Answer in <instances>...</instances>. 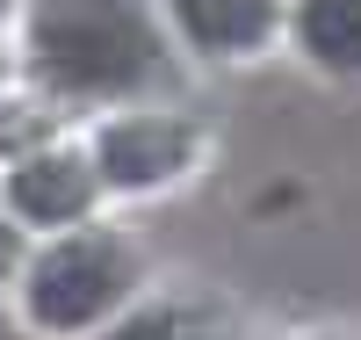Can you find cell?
I'll list each match as a JSON object with an SVG mask.
<instances>
[{
  "label": "cell",
  "instance_id": "obj_1",
  "mask_svg": "<svg viewBox=\"0 0 361 340\" xmlns=\"http://www.w3.org/2000/svg\"><path fill=\"white\" fill-rule=\"evenodd\" d=\"M29 44L58 95H130L159 80V29L145 0H37Z\"/></svg>",
  "mask_w": 361,
  "mask_h": 340
},
{
  "label": "cell",
  "instance_id": "obj_2",
  "mask_svg": "<svg viewBox=\"0 0 361 340\" xmlns=\"http://www.w3.org/2000/svg\"><path fill=\"white\" fill-rule=\"evenodd\" d=\"M130 283H137L130 246L109 239V232H80V239L51 246L37 261V275H29V312L44 326H58V333H80V326H94L109 304H123Z\"/></svg>",
  "mask_w": 361,
  "mask_h": 340
},
{
  "label": "cell",
  "instance_id": "obj_3",
  "mask_svg": "<svg viewBox=\"0 0 361 340\" xmlns=\"http://www.w3.org/2000/svg\"><path fill=\"white\" fill-rule=\"evenodd\" d=\"M195 152V131L173 116H123L102 131V174L116 189H152V181L180 174Z\"/></svg>",
  "mask_w": 361,
  "mask_h": 340
},
{
  "label": "cell",
  "instance_id": "obj_4",
  "mask_svg": "<svg viewBox=\"0 0 361 340\" xmlns=\"http://www.w3.org/2000/svg\"><path fill=\"white\" fill-rule=\"evenodd\" d=\"M8 196L22 218H37V225H73L87 203H94V167L73 160V152H44V160H22L15 181H8Z\"/></svg>",
  "mask_w": 361,
  "mask_h": 340
},
{
  "label": "cell",
  "instance_id": "obj_5",
  "mask_svg": "<svg viewBox=\"0 0 361 340\" xmlns=\"http://www.w3.org/2000/svg\"><path fill=\"white\" fill-rule=\"evenodd\" d=\"M173 22L202 51H253L275 29V0H173Z\"/></svg>",
  "mask_w": 361,
  "mask_h": 340
},
{
  "label": "cell",
  "instance_id": "obj_6",
  "mask_svg": "<svg viewBox=\"0 0 361 340\" xmlns=\"http://www.w3.org/2000/svg\"><path fill=\"white\" fill-rule=\"evenodd\" d=\"M296 37L318 66L361 73V0H304L296 8Z\"/></svg>",
  "mask_w": 361,
  "mask_h": 340
},
{
  "label": "cell",
  "instance_id": "obj_7",
  "mask_svg": "<svg viewBox=\"0 0 361 340\" xmlns=\"http://www.w3.org/2000/svg\"><path fill=\"white\" fill-rule=\"evenodd\" d=\"M109 340H202V319H188V312H173V304H152V312H137V319H123Z\"/></svg>",
  "mask_w": 361,
  "mask_h": 340
},
{
  "label": "cell",
  "instance_id": "obj_8",
  "mask_svg": "<svg viewBox=\"0 0 361 340\" xmlns=\"http://www.w3.org/2000/svg\"><path fill=\"white\" fill-rule=\"evenodd\" d=\"M8 268H15V232L0 225V275H8Z\"/></svg>",
  "mask_w": 361,
  "mask_h": 340
},
{
  "label": "cell",
  "instance_id": "obj_9",
  "mask_svg": "<svg viewBox=\"0 0 361 340\" xmlns=\"http://www.w3.org/2000/svg\"><path fill=\"white\" fill-rule=\"evenodd\" d=\"M0 340H22V333H8V326H0Z\"/></svg>",
  "mask_w": 361,
  "mask_h": 340
}]
</instances>
